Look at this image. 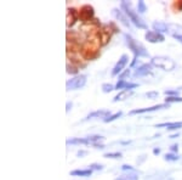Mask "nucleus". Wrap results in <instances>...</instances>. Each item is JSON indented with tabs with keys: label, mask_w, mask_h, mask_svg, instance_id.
<instances>
[{
	"label": "nucleus",
	"mask_w": 182,
	"mask_h": 180,
	"mask_svg": "<svg viewBox=\"0 0 182 180\" xmlns=\"http://www.w3.org/2000/svg\"><path fill=\"white\" fill-rule=\"evenodd\" d=\"M124 38L126 40V44H127V46H129V49L134 52V55H135V58H134V61H133V65L136 62V58H137V57H140V56H148V52L146 51L144 46L141 43H138L137 40H135L133 37H130L129 34H125Z\"/></svg>",
	"instance_id": "nucleus-1"
},
{
	"label": "nucleus",
	"mask_w": 182,
	"mask_h": 180,
	"mask_svg": "<svg viewBox=\"0 0 182 180\" xmlns=\"http://www.w3.org/2000/svg\"><path fill=\"white\" fill-rule=\"evenodd\" d=\"M121 9L125 11V13L129 16L130 21L133 22L136 27L142 28V29H147V24H146L142 21V19H140L137 13L134 11V9H133V6H131V4L129 1H121Z\"/></svg>",
	"instance_id": "nucleus-2"
},
{
	"label": "nucleus",
	"mask_w": 182,
	"mask_h": 180,
	"mask_svg": "<svg viewBox=\"0 0 182 180\" xmlns=\"http://www.w3.org/2000/svg\"><path fill=\"white\" fill-rule=\"evenodd\" d=\"M152 65L158 67V68H160V69H164V71H172L176 66L174 60H171V58L167 57V56H156V57H153L152 58Z\"/></svg>",
	"instance_id": "nucleus-3"
},
{
	"label": "nucleus",
	"mask_w": 182,
	"mask_h": 180,
	"mask_svg": "<svg viewBox=\"0 0 182 180\" xmlns=\"http://www.w3.org/2000/svg\"><path fill=\"white\" fill-rule=\"evenodd\" d=\"M85 84H86V77L84 74H80V75H76V77L68 80L66 83V88L67 90H75V89L83 88Z\"/></svg>",
	"instance_id": "nucleus-4"
},
{
	"label": "nucleus",
	"mask_w": 182,
	"mask_h": 180,
	"mask_svg": "<svg viewBox=\"0 0 182 180\" xmlns=\"http://www.w3.org/2000/svg\"><path fill=\"white\" fill-rule=\"evenodd\" d=\"M102 136L100 135H94V136H89V138H75V139H71V140H67V145H75V144H84V145H88V144H96V141L102 140Z\"/></svg>",
	"instance_id": "nucleus-5"
},
{
	"label": "nucleus",
	"mask_w": 182,
	"mask_h": 180,
	"mask_svg": "<svg viewBox=\"0 0 182 180\" xmlns=\"http://www.w3.org/2000/svg\"><path fill=\"white\" fill-rule=\"evenodd\" d=\"M127 60H129V57H127V55H123L120 58H119V61L117 62V65L114 66V68H113L112 71V75H117V74H119L120 72L124 69V67L126 66L127 64Z\"/></svg>",
	"instance_id": "nucleus-6"
},
{
	"label": "nucleus",
	"mask_w": 182,
	"mask_h": 180,
	"mask_svg": "<svg viewBox=\"0 0 182 180\" xmlns=\"http://www.w3.org/2000/svg\"><path fill=\"white\" fill-rule=\"evenodd\" d=\"M144 38L147 39L149 43H162V42L165 40L164 35H162L158 32H154V30H149V32H147L144 35Z\"/></svg>",
	"instance_id": "nucleus-7"
},
{
	"label": "nucleus",
	"mask_w": 182,
	"mask_h": 180,
	"mask_svg": "<svg viewBox=\"0 0 182 180\" xmlns=\"http://www.w3.org/2000/svg\"><path fill=\"white\" fill-rule=\"evenodd\" d=\"M162 109H169L167 103H163V105H156L152 107H147V109H137V110H133L130 112V114H137V113H146V112H152V111H157V110H162Z\"/></svg>",
	"instance_id": "nucleus-8"
},
{
	"label": "nucleus",
	"mask_w": 182,
	"mask_h": 180,
	"mask_svg": "<svg viewBox=\"0 0 182 180\" xmlns=\"http://www.w3.org/2000/svg\"><path fill=\"white\" fill-rule=\"evenodd\" d=\"M152 72V67L151 65H142V66H140L138 68H136L135 69V75L137 77V75H147L148 73H151Z\"/></svg>",
	"instance_id": "nucleus-9"
},
{
	"label": "nucleus",
	"mask_w": 182,
	"mask_h": 180,
	"mask_svg": "<svg viewBox=\"0 0 182 180\" xmlns=\"http://www.w3.org/2000/svg\"><path fill=\"white\" fill-rule=\"evenodd\" d=\"M106 116L109 117V111H107V110H98V111H95V112H92V113L88 114L84 120H89V119H92V118H98V117H106Z\"/></svg>",
	"instance_id": "nucleus-10"
},
{
	"label": "nucleus",
	"mask_w": 182,
	"mask_h": 180,
	"mask_svg": "<svg viewBox=\"0 0 182 180\" xmlns=\"http://www.w3.org/2000/svg\"><path fill=\"white\" fill-rule=\"evenodd\" d=\"M113 15H114V16L117 17V19L119 20V21L121 22V23L126 27V28H130V22L127 21V19H126V17H125V16L121 13V11H119V10H118V9H113Z\"/></svg>",
	"instance_id": "nucleus-11"
},
{
	"label": "nucleus",
	"mask_w": 182,
	"mask_h": 180,
	"mask_svg": "<svg viewBox=\"0 0 182 180\" xmlns=\"http://www.w3.org/2000/svg\"><path fill=\"white\" fill-rule=\"evenodd\" d=\"M136 87H138V84H136V83H127L125 82V80H119V82L117 83L115 85V89H125V90H129V89H134Z\"/></svg>",
	"instance_id": "nucleus-12"
},
{
	"label": "nucleus",
	"mask_w": 182,
	"mask_h": 180,
	"mask_svg": "<svg viewBox=\"0 0 182 180\" xmlns=\"http://www.w3.org/2000/svg\"><path fill=\"white\" fill-rule=\"evenodd\" d=\"M165 127L166 129L169 130H174V129H179L182 127V123L180 122H174V123H160V124H157L156 128H164Z\"/></svg>",
	"instance_id": "nucleus-13"
},
{
	"label": "nucleus",
	"mask_w": 182,
	"mask_h": 180,
	"mask_svg": "<svg viewBox=\"0 0 182 180\" xmlns=\"http://www.w3.org/2000/svg\"><path fill=\"white\" fill-rule=\"evenodd\" d=\"M153 29L157 30L158 33H167V24L164 22H154Z\"/></svg>",
	"instance_id": "nucleus-14"
},
{
	"label": "nucleus",
	"mask_w": 182,
	"mask_h": 180,
	"mask_svg": "<svg viewBox=\"0 0 182 180\" xmlns=\"http://www.w3.org/2000/svg\"><path fill=\"white\" fill-rule=\"evenodd\" d=\"M133 95V91H130V90H123L120 91L118 95L113 99V102H117V101H121V100H125V99H129V96Z\"/></svg>",
	"instance_id": "nucleus-15"
},
{
	"label": "nucleus",
	"mask_w": 182,
	"mask_h": 180,
	"mask_svg": "<svg viewBox=\"0 0 182 180\" xmlns=\"http://www.w3.org/2000/svg\"><path fill=\"white\" fill-rule=\"evenodd\" d=\"M80 13H81V17H83L84 20H89V19L92 17L94 10H92V7H91V6H84Z\"/></svg>",
	"instance_id": "nucleus-16"
},
{
	"label": "nucleus",
	"mask_w": 182,
	"mask_h": 180,
	"mask_svg": "<svg viewBox=\"0 0 182 180\" xmlns=\"http://www.w3.org/2000/svg\"><path fill=\"white\" fill-rule=\"evenodd\" d=\"M92 173V169H85V170H81V169H78V170H73L71 172V175H78V177H89Z\"/></svg>",
	"instance_id": "nucleus-17"
},
{
	"label": "nucleus",
	"mask_w": 182,
	"mask_h": 180,
	"mask_svg": "<svg viewBox=\"0 0 182 180\" xmlns=\"http://www.w3.org/2000/svg\"><path fill=\"white\" fill-rule=\"evenodd\" d=\"M115 180H138V177H137L136 174L127 173V174H123V175H120V177L117 178Z\"/></svg>",
	"instance_id": "nucleus-18"
},
{
	"label": "nucleus",
	"mask_w": 182,
	"mask_h": 180,
	"mask_svg": "<svg viewBox=\"0 0 182 180\" xmlns=\"http://www.w3.org/2000/svg\"><path fill=\"white\" fill-rule=\"evenodd\" d=\"M121 114H123V113L119 111V112H117V113L112 114V116H109V117H107V118H104V122H106V123H108V122H113V120H115L117 118H119V117H120Z\"/></svg>",
	"instance_id": "nucleus-19"
},
{
	"label": "nucleus",
	"mask_w": 182,
	"mask_h": 180,
	"mask_svg": "<svg viewBox=\"0 0 182 180\" xmlns=\"http://www.w3.org/2000/svg\"><path fill=\"white\" fill-rule=\"evenodd\" d=\"M165 101H166L167 105H169V103H171V102H182V97H179V96H169V97L165 99Z\"/></svg>",
	"instance_id": "nucleus-20"
},
{
	"label": "nucleus",
	"mask_w": 182,
	"mask_h": 180,
	"mask_svg": "<svg viewBox=\"0 0 182 180\" xmlns=\"http://www.w3.org/2000/svg\"><path fill=\"white\" fill-rule=\"evenodd\" d=\"M180 157L176 156V155H172V154H166L165 155V161H169V162H175L177 161Z\"/></svg>",
	"instance_id": "nucleus-21"
},
{
	"label": "nucleus",
	"mask_w": 182,
	"mask_h": 180,
	"mask_svg": "<svg viewBox=\"0 0 182 180\" xmlns=\"http://www.w3.org/2000/svg\"><path fill=\"white\" fill-rule=\"evenodd\" d=\"M113 89H114V87H113L112 84H107V83H106V84H103V85H102V90H103V93H111Z\"/></svg>",
	"instance_id": "nucleus-22"
},
{
	"label": "nucleus",
	"mask_w": 182,
	"mask_h": 180,
	"mask_svg": "<svg viewBox=\"0 0 182 180\" xmlns=\"http://www.w3.org/2000/svg\"><path fill=\"white\" fill-rule=\"evenodd\" d=\"M104 157H107V158H120L121 157V154L120 152H114V154H106Z\"/></svg>",
	"instance_id": "nucleus-23"
},
{
	"label": "nucleus",
	"mask_w": 182,
	"mask_h": 180,
	"mask_svg": "<svg viewBox=\"0 0 182 180\" xmlns=\"http://www.w3.org/2000/svg\"><path fill=\"white\" fill-rule=\"evenodd\" d=\"M137 7H138V11L141 12V13H143V12H146V5H144V3L141 0V1H138V4H137Z\"/></svg>",
	"instance_id": "nucleus-24"
},
{
	"label": "nucleus",
	"mask_w": 182,
	"mask_h": 180,
	"mask_svg": "<svg viewBox=\"0 0 182 180\" xmlns=\"http://www.w3.org/2000/svg\"><path fill=\"white\" fill-rule=\"evenodd\" d=\"M146 96H147L148 99H156V97H158V93L157 91H149V93L146 94Z\"/></svg>",
	"instance_id": "nucleus-25"
},
{
	"label": "nucleus",
	"mask_w": 182,
	"mask_h": 180,
	"mask_svg": "<svg viewBox=\"0 0 182 180\" xmlns=\"http://www.w3.org/2000/svg\"><path fill=\"white\" fill-rule=\"evenodd\" d=\"M165 94L166 95H176L179 94V91H176V90H165Z\"/></svg>",
	"instance_id": "nucleus-26"
},
{
	"label": "nucleus",
	"mask_w": 182,
	"mask_h": 180,
	"mask_svg": "<svg viewBox=\"0 0 182 180\" xmlns=\"http://www.w3.org/2000/svg\"><path fill=\"white\" fill-rule=\"evenodd\" d=\"M90 167H91L90 169H100V170L102 169V165L101 164H100V165L98 164H92V165H90Z\"/></svg>",
	"instance_id": "nucleus-27"
},
{
	"label": "nucleus",
	"mask_w": 182,
	"mask_h": 180,
	"mask_svg": "<svg viewBox=\"0 0 182 180\" xmlns=\"http://www.w3.org/2000/svg\"><path fill=\"white\" fill-rule=\"evenodd\" d=\"M174 38H175V39H177V40H179L180 43H182V34H179V35H175Z\"/></svg>",
	"instance_id": "nucleus-28"
},
{
	"label": "nucleus",
	"mask_w": 182,
	"mask_h": 180,
	"mask_svg": "<svg viewBox=\"0 0 182 180\" xmlns=\"http://www.w3.org/2000/svg\"><path fill=\"white\" fill-rule=\"evenodd\" d=\"M71 107H72V102H67V109H66V111L68 112L71 110Z\"/></svg>",
	"instance_id": "nucleus-29"
},
{
	"label": "nucleus",
	"mask_w": 182,
	"mask_h": 180,
	"mask_svg": "<svg viewBox=\"0 0 182 180\" xmlns=\"http://www.w3.org/2000/svg\"><path fill=\"white\" fill-rule=\"evenodd\" d=\"M153 152H154V155H158L159 152H160V150H159V148H154V151H153Z\"/></svg>",
	"instance_id": "nucleus-30"
},
{
	"label": "nucleus",
	"mask_w": 182,
	"mask_h": 180,
	"mask_svg": "<svg viewBox=\"0 0 182 180\" xmlns=\"http://www.w3.org/2000/svg\"><path fill=\"white\" fill-rule=\"evenodd\" d=\"M171 150H172V151H177V145H174V146H171Z\"/></svg>",
	"instance_id": "nucleus-31"
}]
</instances>
